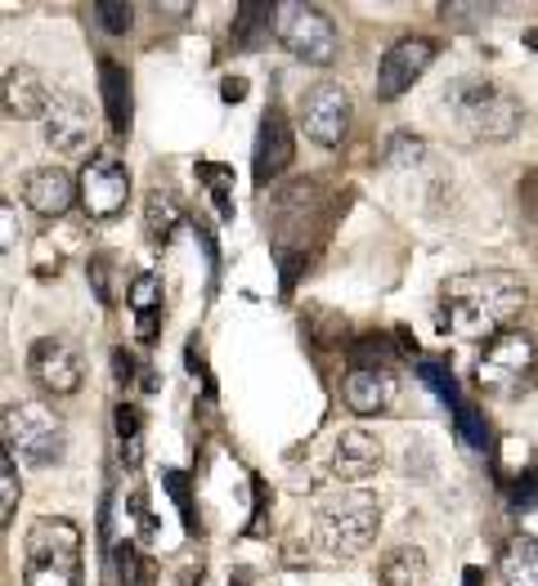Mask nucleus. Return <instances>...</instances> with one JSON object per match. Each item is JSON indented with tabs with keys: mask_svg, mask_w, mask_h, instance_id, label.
Returning <instances> with one entry per match:
<instances>
[{
	"mask_svg": "<svg viewBox=\"0 0 538 586\" xmlns=\"http://www.w3.org/2000/svg\"><path fill=\"white\" fill-rule=\"evenodd\" d=\"M5 448L27 465H54L68 448L64 421L45 403H10L5 407Z\"/></svg>",
	"mask_w": 538,
	"mask_h": 586,
	"instance_id": "6",
	"label": "nucleus"
},
{
	"mask_svg": "<svg viewBox=\"0 0 538 586\" xmlns=\"http://www.w3.org/2000/svg\"><path fill=\"white\" fill-rule=\"evenodd\" d=\"M440 14H445V23H458V32H471L467 23H480L490 10H484V5H445Z\"/></svg>",
	"mask_w": 538,
	"mask_h": 586,
	"instance_id": "32",
	"label": "nucleus"
},
{
	"mask_svg": "<svg viewBox=\"0 0 538 586\" xmlns=\"http://www.w3.org/2000/svg\"><path fill=\"white\" fill-rule=\"evenodd\" d=\"M279 41H283V49L292 58L314 64V68L337 64V49H341L337 23L323 10H314V5H283L279 10Z\"/></svg>",
	"mask_w": 538,
	"mask_h": 586,
	"instance_id": "7",
	"label": "nucleus"
},
{
	"mask_svg": "<svg viewBox=\"0 0 538 586\" xmlns=\"http://www.w3.org/2000/svg\"><path fill=\"white\" fill-rule=\"evenodd\" d=\"M529 301V291L516 273L507 269H475V273H458L445 282L440 296V331L458 336V340H484L512 331V323L520 318Z\"/></svg>",
	"mask_w": 538,
	"mask_h": 586,
	"instance_id": "1",
	"label": "nucleus"
},
{
	"mask_svg": "<svg viewBox=\"0 0 538 586\" xmlns=\"http://www.w3.org/2000/svg\"><path fill=\"white\" fill-rule=\"evenodd\" d=\"M377 582L382 586H426V551L422 546H400L382 560L377 568Z\"/></svg>",
	"mask_w": 538,
	"mask_h": 586,
	"instance_id": "23",
	"label": "nucleus"
},
{
	"mask_svg": "<svg viewBox=\"0 0 538 586\" xmlns=\"http://www.w3.org/2000/svg\"><path fill=\"white\" fill-rule=\"evenodd\" d=\"M90 139H94V116H90L86 99L54 94V103L45 112V144L54 153H86Z\"/></svg>",
	"mask_w": 538,
	"mask_h": 586,
	"instance_id": "13",
	"label": "nucleus"
},
{
	"mask_svg": "<svg viewBox=\"0 0 538 586\" xmlns=\"http://www.w3.org/2000/svg\"><path fill=\"white\" fill-rule=\"evenodd\" d=\"M131 202V170L117 157H90V166L81 170V211L90 219H113L122 215Z\"/></svg>",
	"mask_w": 538,
	"mask_h": 586,
	"instance_id": "10",
	"label": "nucleus"
},
{
	"mask_svg": "<svg viewBox=\"0 0 538 586\" xmlns=\"http://www.w3.org/2000/svg\"><path fill=\"white\" fill-rule=\"evenodd\" d=\"M113 372H117V381H131L135 376V359L126 354V349H117V354H113Z\"/></svg>",
	"mask_w": 538,
	"mask_h": 586,
	"instance_id": "37",
	"label": "nucleus"
},
{
	"mask_svg": "<svg viewBox=\"0 0 538 586\" xmlns=\"http://www.w3.org/2000/svg\"><path fill=\"white\" fill-rule=\"evenodd\" d=\"M382 465V443L368 430H346L333 448V475L337 480H368Z\"/></svg>",
	"mask_w": 538,
	"mask_h": 586,
	"instance_id": "17",
	"label": "nucleus"
},
{
	"mask_svg": "<svg viewBox=\"0 0 538 586\" xmlns=\"http://www.w3.org/2000/svg\"><path fill=\"white\" fill-rule=\"evenodd\" d=\"M292 157H296V135H292V126H288L283 108H265L260 135H256V153H251L256 189H265L269 180H279V174L292 166Z\"/></svg>",
	"mask_w": 538,
	"mask_h": 586,
	"instance_id": "12",
	"label": "nucleus"
},
{
	"mask_svg": "<svg viewBox=\"0 0 538 586\" xmlns=\"http://www.w3.org/2000/svg\"><path fill=\"white\" fill-rule=\"evenodd\" d=\"M449 103H453V112H458V122L475 135V139H490V144H503V139H512L516 131H520V103L507 94V90H498V86H490V81H453L449 86Z\"/></svg>",
	"mask_w": 538,
	"mask_h": 586,
	"instance_id": "5",
	"label": "nucleus"
},
{
	"mask_svg": "<svg viewBox=\"0 0 538 586\" xmlns=\"http://www.w3.org/2000/svg\"><path fill=\"white\" fill-rule=\"evenodd\" d=\"M94 23L108 32V36H126L131 23H135V10L126 5V0H94Z\"/></svg>",
	"mask_w": 538,
	"mask_h": 586,
	"instance_id": "25",
	"label": "nucleus"
},
{
	"mask_svg": "<svg viewBox=\"0 0 538 586\" xmlns=\"http://www.w3.org/2000/svg\"><path fill=\"white\" fill-rule=\"evenodd\" d=\"M377 523H382L377 497L363 488H350V493H337L333 502L318 506V542L328 555L350 560V555L368 551V542L377 538Z\"/></svg>",
	"mask_w": 538,
	"mask_h": 586,
	"instance_id": "4",
	"label": "nucleus"
},
{
	"mask_svg": "<svg viewBox=\"0 0 538 586\" xmlns=\"http://www.w3.org/2000/svg\"><path fill=\"white\" fill-rule=\"evenodd\" d=\"M27 376H32L45 394L68 398V394L81 390V359L72 354L64 340H49V336H45V340H36V345L27 349Z\"/></svg>",
	"mask_w": 538,
	"mask_h": 586,
	"instance_id": "11",
	"label": "nucleus"
},
{
	"mask_svg": "<svg viewBox=\"0 0 538 586\" xmlns=\"http://www.w3.org/2000/svg\"><path fill=\"white\" fill-rule=\"evenodd\" d=\"M229 586H243V582H229Z\"/></svg>",
	"mask_w": 538,
	"mask_h": 586,
	"instance_id": "41",
	"label": "nucleus"
},
{
	"mask_svg": "<svg viewBox=\"0 0 538 586\" xmlns=\"http://www.w3.org/2000/svg\"><path fill=\"white\" fill-rule=\"evenodd\" d=\"M538 502V475L525 471L516 484H512V506H534Z\"/></svg>",
	"mask_w": 538,
	"mask_h": 586,
	"instance_id": "33",
	"label": "nucleus"
},
{
	"mask_svg": "<svg viewBox=\"0 0 538 586\" xmlns=\"http://www.w3.org/2000/svg\"><path fill=\"white\" fill-rule=\"evenodd\" d=\"M221 94H225V103H243L247 81H243V77H225V81H221Z\"/></svg>",
	"mask_w": 538,
	"mask_h": 586,
	"instance_id": "36",
	"label": "nucleus"
},
{
	"mask_svg": "<svg viewBox=\"0 0 538 586\" xmlns=\"http://www.w3.org/2000/svg\"><path fill=\"white\" fill-rule=\"evenodd\" d=\"M167 488H171V497H176V506L184 510V523H189V533H198V519H193V506H189V480L184 475H167Z\"/></svg>",
	"mask_w": 538,
	"mask_h": 586,
	"instance_id": "31",
	"label": "nucleus"
},
{
	"mask_svg": "<svg viewBox=\"0 0 538 586\" xmlns=\"http://www.w3.org/2000/svg\"><path fill=\"white\" fill-rule=\"evenodd\" d=\"M341 398L355 417H377L395 403V372L382 368H350L341 381Z\"/></svg>",
	"mask_w": 538,
	"mask_h": 586,
	"instance_id": "15",
	"label": "nucleus"
},
{
	"mask_svg": "<svg viewBox=\"0 0 538 586\" xmlns=\"http://www.w3.org/2000/svg\"><path fill=\"white\" fill-rule=\"evenodd\" d=\"M81 529L64 515H41L23 538V586H77Z\"/></svg>",
	"mask_w": 538,
	"mask_h": 586,
	"instance_id": "2",
	"label": "nucleus"
},
{
	"mask_svg": "<svg viewBox=\"0 0 538 586\" xmlns=\"http://www.w3.org/2000/svg\"><path fill=\"white\" fill-rule=\"evenodd\" d=\"M180 219H184V211H180V202H176L171 193L153 189V193L144 198V233H148V243H153V247H167V243L176 238Z\"/></svg>",
	"mask_w": 538,
	"mask_h": 586,
	"instance_id": "22",
	"label": "nucleus"
},
{
	"mask_svg": "<svg viewBox=\"0 0 538 586\" xmlns=\"http://www.w3.org/2000/svg\"><path fill=\"white\" fill-rule=\"evenodd\" d=\"M113 568H117V582L122 586H153L157 582V564L148 555H139L131 542H117L113 546Z\"/></svg>",
	"mask_w": 538,
	"mask_h": 586,
	"instance_id": "24",
	"label": "nucleus"
},
{
	"mask_svg": "<svg viewBox=\"0 0 538 586\" xmlns=\"http://www.w3.org/2000/svg\"><path fill=\"white\" fill-rule=\"evenodd\" d=\"M484 582V573L480 568H467V577H462V586H480Z\"/></svg>",
	"mask_w": 538,
	"mask_h": 586,
	"instance_id": "39",
	"label": "nucleus"
},
{
	"mask_svg": "<svg viewBox=\"0 0 538 586\" xmlns=\"http://www.w3.org/2000/svg\"><path fill=\"white\" fill-rule=\"evenodd\" d=\"M117 439H122V443H126V439H131V443L139 439V413H135L131 403L117 407Z\"/></svg>",
	"mask_w": 538,
	"mask_h": 586,
	"instance_id": "34",
	"label": "nucleus"
},
{
	"mask_svg": "<svg viewBox=\"0 0 538 586\" xmlns=\"http://www.w3.org/2000/svg\"><path fill=\"white\" fill-rule=\"evenodd\" d=\"M126 301H131V309H135V336L148 345V340H157V331H161V282L153 278V273H139L131 286H126Z\"/></svg>",
	"mask_w": 538,
	"mask_h": 586,
	"instance_id": "19",
	"label": "nucleus"
},
{
	"mask_svg": "<svg viewBox=\"0 0 538 586\" xmlns=\"http://www.w3.org/2000/svg\"><path fill=\"white\" fill-rule=\"evenodd\" d=\"M198 170L211 184V198H215V206H221V215H229V170L225 166H198Z\"/></svg>",
	"mask_w": 538,
	"mask_h": 586,
	"instance_id": "29",
	"label": "nucleus"
},
{
	"mask_svg": "<svg viewBox=\"0 0 538 586\" xmlns=\"http://www.w3.org/2000/svg\"><path fill=\"white\" fill-rule=\"evenodd\" d=\"M279 19L274 5H265V0H243L238 14H234V27H229V41L234 49H256L269 41V23Z\"/></svg>",
	"mask_w": 538,
	"mask_h": 586,
	"instance_id": "21",
	"label": "nucleus"
},
{
	"mask_svg": "<svg viewBox=\"0 0 538 586\" xmlns=\"http://www.w3.org/2000/svg\"><path fill=\"white\" fill-rule=\"evenodd\" d=\"M417 376L430 385V390H436L449 407H453V413H458V407H462V394H458V385H453V376L440 368V363H430V359H417Z\"/></svg>",
	"mask_w": 538,
	"mask_h": 586,
	"instance_id": "27",
	"label": "nucleus"
},
{
	"mask_svg": "<svg viewBox=\"0 0 538 586\" xmlns=\"http://www.w3.org/2000/svg\"><path fill=\"white\" fill-rule=\"evenodd\" d=\"M516 202H520V211H525V215L538 224V170H529L525 180L516 184Z\"/></svg>",
	"mask_w": 538,
	"mask_h": 586,
	"instance_id": "30",
	"label": "nucleus"
},
{
	"mask_svg": "<svg viewBox=\"0 0 538 586\" xmlns=\"http://www.w3.org/2000/svg\"><path fill=\"white\" fill-rule=\"evenodd\" d=\"M23 202L45 219H59L81 202V180H72L59 166H36L23 180Z\"/></svg>",
	"mask_w": 538,
	"mask_h": 586,
	"instance_id": "14",
	"label": "nucleus"
},
{
	"mask_svg": "<svg viewBox=\"0 0 538 586\" xmlns=\"http://www.w3.org/2000/svg\"><path fill=\"white\" fill-rule=\"evenodd\" d=\"M525 49H534V54H538V27H529V32H525Z\"/></svg>",
	"mask_w": 538,
	"mask_h": 586,
	"instance_id": "40",
	"label": "nucleus"
},
{
	"mask_svg": "<svg viewBox=\"0 0 538 586\" xmlns=\"http://www.w3.org/2000/svg\"><path fill=\"white\" fill-rule=\"evenodd\" d=\"M274 260H279V269H283V291H292V282H296V273H301V264H305V256H292L288 247H274Z\"/></svg>",
	"mask_w": 538,
	"mask_h": 586,
	"instance_id": "35",
	"label": "nucleus"
},
{
	"mask_svg": "<svg viewBox=\"0 0 538 586\" xmlns=\"http://www.w3.org/2000/svg\"><path fill=\"white\" fill-rule=\"evenodd\" d=\"M54 94L45 90V81L32 72V68H10L5 72V116L10 122H45Z\"/></svg>",
	"mask_w": 538,
	"mask_h": 586,
	"instance_id": "16",
	"label": "nucleus"
},
{
	"mask_svg": "<svg viewBox=\"0 0 538 586\" xmlns=\"http://www.w3.org/2000/svg\"><path fill=\"white\" fill-rule=\"evenodd\" d=\"M86 273H90V291L99 296V305H117V291H113V260H108V256H90Z\"/></svg>",
	"mask_w": 538,
	"mask_h": 586,
	"instance_id": "28",
	"label": "nucleus"
},
{
	"mask_svg": "<svg viewBox=\"0 0 538 586\" xmlns=\"http://www.w3.org/2000/svg\"><path fill=\"white\" fill-rule=\"evenodd\" d=\"M19 497H23V488H19V465H14V457H5V461H0V523H14Z\"/></svg>",
	"mask_w": 538,
	"mask_h": 586,
	"instance_id": "26",
	"label": "nucleus"
},
{
	"mask_svg": "<svg viewBox=\"0 0 538 586\" xmlns=\"http://www.w3.org/2000/svg\"><path fill=\"white\" fill-rule=\"evenodd\" d=\"M99 90H103V108H108V126L117 139L131 135V77L117 58H99Z\"/></svg>",
	"mask_w": 538,
	"mask_h": 586,
	"instance_id": "18",
	"label": "nucleus"
},
{
	"mask_svg": "<svg viewBox=\"0 0 538 586\" xmlns=\"http://www.w3.org/2000/svg\"><path fill=\"white\" fill-rule=\"evenodd\" d=\"M498 577H503V586H538V538L534 533H516L503 546Z\"/></svg>",
	"mask_w": 538,
	"mask_h": 586,
	"instance_id": "20",
	"label": "nucleus"
},
{
	"mask_svg": "<svg viewBox=\"0 0 538 586\" xmlns=\"http://www.w3.org/2000/svg\"><path fill=\"white\" fill-rule=\"evenodd\" d=\"M0 215H5V247H14V206L5 202V211H0Z\"/></svg>",
	"mask_w": 538,
	"mask_h": 586,
	"instance_id": "38",
	"label": "nucleus"
},
{
	"mask_svg": "<svg viewBox=\"0 0 538 586\" xmlns=\"http://www.w3.org/2000/svg\"><path fill=\"white\" fill-rule=\"evenodd\" d=\"M538 376V345L529 331H503L475 359V385L490 398H520Z\"/></svg>",
	"mask_w": 538,
	"mask_h": 586,
	"instance_id": "3",
	"label": "nucleus"
},
{
	"mask_svg": "<svg viewBox=\"0 0 538 586\" xmlns=\"http://www.w3.org/2000/svg\"><path fill=\"white\" fill-rule=\"evenodd\" d=\"M436 54L440 45L430 41V36H400L386 54H382V64H377V99H400L404 90H413V81L436 64Z\"/></svg>",
	"mask_w": 538,
	"mask_h": 586,
	"instance_id": "9",
	"label": "nucleus"
},
{
	"mask_svg": "<svg viewBox=\"0 0 538 586\" xmlns=\"http://www.w3.org/2000/svg\"><path fill=\"white\" fill-rule=\"evenodd\" d=\"M301 131L318 148H337L350 135V94L337 81H318L301 94Z\"/></svg>",
	"mask_w": 538,
	"mask_h": 586,
	"instance_id": "8",
	"label": "nucleus"
}]
</instances>
